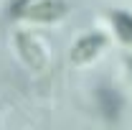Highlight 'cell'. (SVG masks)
<instances>
[{
	"label": "cell",
	"mask_w": 132,
	"mask_h": 130,
	"mask_svg": "<svg viewBox=\"0 0 132 130\" xmlns=\"http://www.w3.org/2000/svg\"><path fill=\"white\" fill-rule=\"evenodd\" d=\"M15 44H18V51H20L23 61L31 66L33 71H43L46 69V51L41 46V41H36L31 33H18Z\"/></svg>",
	"instance_id": "cell-1"
},
{
	"label": "cell",
	"mask_w": 132,
	"mask_h": 130,
	"mask_svg": "<svg viewBox=\"0 0 132 130\" xmlns=\"http://www.w3.org/2000/svg\"><path fill=\"white\" fill-rule=\"evenodd\" d=\"M104 44H107V38L102 33H86V36H81L74 44V49H71V61L74 64H89L92 59H97V54L104 49Z\"/></svg>",
	"instance_id": "cell-2"
},
{
	"label": "cell",
	"mask_w": 132,
	"mask_h": 130,
	"mask_svg": "<svg viewBox=\"0 0 132 130\" xmlns=\"http://www.w3.org/2000/svg\"><path fill=\"white\" fill-rule=\"evenodd\" d=\"M23 16L31 18V20L51 23V20H59V18L66 16V5L61 0H36V3H28Z\"/></svg>",
	"instance_id": "cell-3"
},
{
	"label": "cell",
	"mask_w": 132,
	"mask_h": 130,
	"mask_svg": "<svg viewBox=\"0 0 132 130\" xmlns=\"http://www.w3.org/2000/svg\"><path fill=\"white\" fill-rule=\"evenodd\" d=\"M97 105H99V112L104 115V120H109V122H117L122 110H125L122 95L112 87H99L97 89Z\"/></svg>",
	"instance_id": "cell-4"
},
{
	"label": "cell",
	"mask_w": 132,
	"mask_h": 130,
	"mask_svg": "<svg viewBox=\"0 0 132 130\" xmlns=\"http://www.w3.org/2000/svg\"><path fill=\"white\" fill-rule=\"evenodd\" d=\"M112 26H114L119 41L132 44V13H127V10H112Z\"/></svg>",
	"instance_id": "cell-5"
},
{
	"label": "cell",
	"mask_w": 132,
	"mask_h": 130,
	"mask_svg": "<svg viewBox=\"0 0 132 130\" xmlns=\"http://www.w3.org/2000/svg\"><path fill=\"white\" fill-rule=\"evenodd\" d=\"M127 64H130V69H132V59H130V61H127Z\"/></svg>",
	"instance_id": "cell-6"
}]
</instances>
